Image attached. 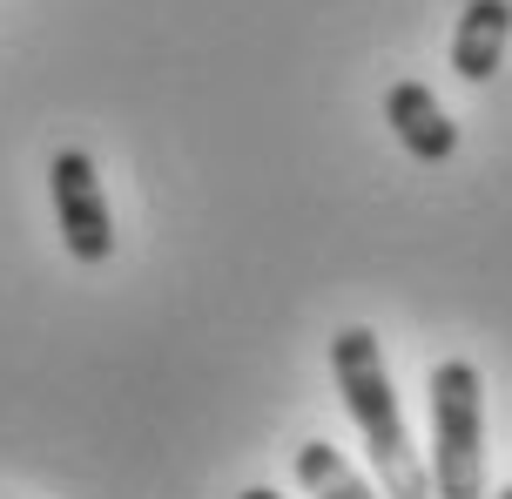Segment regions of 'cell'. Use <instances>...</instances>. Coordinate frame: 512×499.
Returning a JSON list of instances; mask_svg holds the SVG:
<instances>
[{
  "instance_id": "1",
  "label": "cell",
  "mask_w": 512,
  "mask_h": 499,
  "mask_svg": "<svg viewBox=\"0 0 512 499\" xmlns=\"http://www.w3.org/2000/svg\"><path fill=\"white\" fill-rule=\"evenodd\" d=\"M331 371H337V392H344V412L364 432V452L378 466V493L384 499H432V473L411 452L405 412H398V392H391V365H384L378 338L364 324H344L331 338Z\"/></svg>"
},
{
  "instance_id": "2",
  "label": "cell",
  "mask_w": 512,
  "mask_h": 499,
  "mask_svg": "<svg viewBox=\"0 0 512 499\" xmlns=\"http://www.w3.org/2000/svg\"><path fill=\"white\" fill-rule=\"evenodd\" d=\"M432 405V499L486 493V385L465 358H445L425 378Z\"/></svg>"
},
{
  "instance_id": "3",
  "label": "cell",
  "mask_w": 512,
  "mask_h": 499,
  "mask_svg": "<svg viewBox=\"0 0 512 499\" xmlns=\"http://www.w3.org/2000/svg\"><path fill=\"white\" fill-rule=\"evenodd\" d=\"M48 189H54V223H61V243L75 263H108L115 250V216H108L102 176L81 149H61L48 162Z\"/></svg>"
},
{
  "instance_id": "4",
  "label": "cell",
  "mask_w": 512,
  "mask_h": 499,
  "mask_svg": "<svg viewBox=\"0 0 512 499\" xmlns=\"http://www.w3.org/2000/svg\"><path fill=\"white\" fill-rule=\"evenodd\" d=\"M384 122H391V135H398V149L411 162H452L459 156V122L438 108V95L425 81H391Z\"/></svg>"
},
{
  "instance_id": "5",
  "label": "cell",
  "mask_w": 512,
  "mask_h": 499,
  "mask_svg": "<svg viewBox=\"0 0 512 499\" xmlns=\"http://www.w3.org/2000/svg\"><path fill=\"white\" fill-rule=\"evenodd\" d=\"M512 41V0H465L459 34H452V75L459 81H492Z\"/></svg>"
},
{
  "instance_id": "6",
  "label": "cell",
  "mask_w": 512,
  "mask_h": 499,
  "mask_svg": "<svg viewBox=\"0 0 512 499\" xmlns=\"http://www.w3.org/2000/svg\"><path fill=\"white\" fill-rule=\"evenodd\" d=\"M290 473H297V486H304L310 499H384V493H371V486L358 479V466H351L337 446H324V439L297 446Z\"/></svg>"
},
{
  "instance_id": "7",
  "label": "cell",
  "mask_w": 512,
  "mask_h": 499,
  "mask_svg": "<svg viewBox=\"0 0 512 499\" xmlns=\"http://www.w3.org/2000/svg\"><path fill=\"white\" fill-rule=\"evenodd\" d=\"M236 499H283V493H270V486H250V493H236Z\"/></svg>"
},
{
  "instance_id": "8",
  "label": "cell",
  "mask_w": 512,
  "mask_h": 499,
  "mask_svg": "<svg viewBox=\"0 0 512 499\" xmlns=\"http://www.w3.org/2000/svg\"><path fill=\"white\" fill-rule=\"evenodd\" d=\"M479 499H486V493H479ZM499 499H512V486H506V493H499Z\"/></svg>"
}]
</instances>
